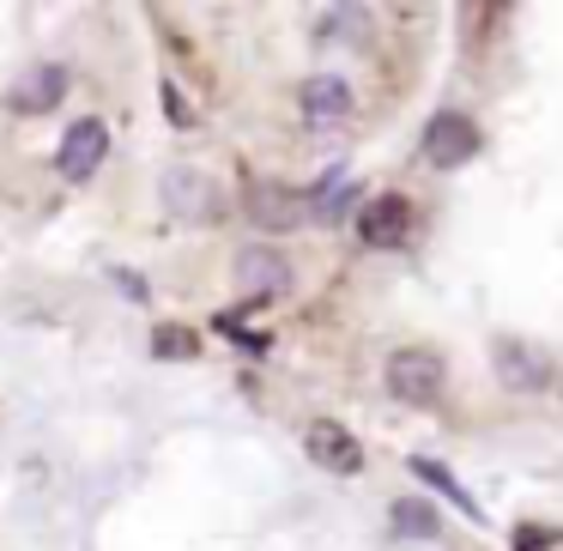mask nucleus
Here are the masks:
<instances>
[{
  "label": "nucleus",
  "instance_id": "1",
  "mask_svg": "<svg viewBox=\"0 0 563 551\" xmlns=\"http://www.w3.org/2000/svg\"><path fill=\"white\" fill-rule=\"evenodd\" d=\"M424 158H430V170H461L466 158H478V122H473V115H461V110L430 115Z\"/></svg>",
  "mask_w": 563,
  "mask_h": 551
},
{
  "label": "nucleus",
  "instance_id": "2",
  "mask_svg": "<svg viewBox=\"0 0 563 551\" xmlns=\"http://www.w3.org/2000/svg\"><path fill=\"white\" fill-rule=\"evenodd\" d=\"M388 394L406 406H430L442 394V357L437 352H394L388 357Z\"/></svg>",
  "mask_w": 563,
  "mask_h": 551
},
{
  "label": "nucleus",
  "instance_id": "3",
  "mask_svg": "<svg viewBox=\"0 0 563 551\" xmlns=\"http://www.w3.org/2000/svg\"><path fill=\"white\" fill-rule=\"evenodd\" d=\"M357 236H364V249H400L406 236H412V200L406 195L364 200V212H357Z\"/></svg>",
  "mask_w": 563,
  "mask_h": 551
},
{
  "label": "nucleus",
  "instance_id": "4",
  "mask_svg": "<svg viewBox=\"0 0 563 551\" xmlns=\"http://www.w3.org/2000/svg\"><path fill=\"white\" fill-rule=\"evenodd\" d=\"M103 152H110V128H103L98 115H86V122H74V128L62 134V152H55V164H62L67 183H86V176L103 164Z\"/></svg>",
  "mask_w": 563,
  "mask_h": 551
},
{
  "label": "nucleus",
  "instance_id": "5",
  "mask_svg": "<svg viewBox=\"0 0 563 551\" xmlns=\"http://www.w3.org/2000/svg\"><path fill=\"white\" fill-rule=\"evenodd\" d=\"M303 449H309V461H316V466H328V473H340V478H352L357 466H364L357 437L345 425H333V418H316V425L303 430Z\"/></svg>",
  "mask_w": 563,
  "mask_h": 551
},
{
  "label": "nucleus",
  "instance_id": "6",
  "mask_svg": "<svg viewBox=\"0 0 563 551\" xmlns=\"http://www.w3.org/2000/svg\"><path fill=\"white\" fill-rule=\"evenodd\" d=\"M497 382L503 388H515V394H527V388H545L551 382V357L539 352V345H527V340H497Z\"/></svg>",
  "mask_w": 563,
  "mask_h": 551
},
{
  "label": "nucleus",
  "instance_id": "7",
  "mask_svg": "<svg viewBox=\"0 0 563 551\" xmlns=\"http://www.w3.org/2000/svg\"><path fill=\"white\" fill-rule=\"evenodd\" d=\"M164 200H170L176 219H188V224L219 219V188H212L200 170H170L164 176Z\"/></svg>",
  "mask_w": 563,
  "mask_h": 551
},
{
  "label": "nucleus",
  "instance_id": "8",
  "mask_svg": "<svg viewBox=\"0 0 563 551\" xmlns=\"http://www.w3.org/2000/svg\"><path fill=\"white\" fill-rule=\"evenodd\" d=\"M249 212H255V224H267V231H291V224L309 219V195L279 188V183H255L249 188Z\"/></svg>",
  "mask_w": 563,
  "mask_h": 551
},
{
  "label": "nucleus",
  "instance_id": "9",
  "mask_svg": "<svg viewBox=\"0 0 563 551\" xmlns=\"http://www.w3.org/2000/svg\"><path fill=\"white\" fill-rule=\"evenodd\" d=\"M67 67H55V62H43V67H31V74H19V86H13V110L19 115H43V110H55V103L67 98Z\"/></svg>",
  "mask_w": 563,
  "mask_h": 551
},
{
  "label": "nucleus",
  "instance_id": "10",
  "mask_svg": "<svg viewBox=\"0 0 563 551\" xmlns=\"http://www.w3.org/2000/svg\"><path fill=\"white\" fill-rule=\"evenodd\" d=\"M345 110H352V86H345L340 74H316L303 86V115L316 128H333V122H345Z\"/></svg>",
  "mask_w": 563,
  "mask_h": 551
},
{
  "label": "nucleus",
  "instance_id": "11",
  "mask_svg": "<svg viewBox=\"0 0 563 551\" xmlns=\"http://www.w3.org/2000/svg\"><path fill=\"white\" fill-rule=\"evenodd\" d=\"M236 285H243L249 297H273V291H285V261L273 255V249L249 243L243 255H236Z\"/></svg>",
  "mask_w": 563,
  "mask_h": 551
},
{
  "label": "nucleus",
  "instance_id": "12",
  "mask_svg": "<svg viewBox=\"0 0 563 551\" xmlns=\"http://www.w3.org/2000/svg\"><path fill=\"white\" fill-rule=\"evenodd\" d=\"M412 473L424 478L430 491H442V497H449V503H454V509H461V515H473V521H485V509H478V503H473V491H466V485H461V478H454V473H449V466H442V461H430V454H412Z\"/></svg>",
  "mask_w": 563,
  "mask_h": 551
},
{
  "label": "nucleus",
  "instance_id": "13",
  "mask_svg": "<svg viewBox=\"0 0 563 551\" xmlns=\"http://www.w3.org/2000/svg\"><path fill=\"white\" fill-rule=\"evenodd\" d=\"M437 509H430V503H394V533H406V539H437Z\"/></svg>",
  "mask_w": 563,
  "mask_h": 551
},
{
  "label": "nucleus",
  "instance_id": "14",
  "mask_svg": "<svg viewBox=\"0 0 563 551\" xmlns=\"http://www.w3.org/2000/svg\"><path fill=\"white\" fill-rule=\"evenodd\" d=\"M152 352L158 357H195V333L188 328H158L152 333Z\"/></svg>",
  "mask_w": 563,
  "mask_h": 551
},
{
  "label": "nucleus",
  "instance_id": "15",
  "mask_svg": "<svg viewBox=\"0 0 563 551\" xmlns=\"http://www.w3.org/2000/svg\"><path fill=\"white\" fill-rule=\"evenodd\" d=\"M158 103L170 110V122H176V128H195V103H188L183 91H176V79H164V86H158Z\"/></svg>",
  "mask_w": 563,
  "mask_h": 551
}]
</instances>
